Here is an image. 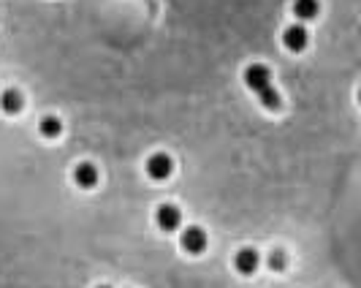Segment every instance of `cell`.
<instances>
[{
  "mask_svg": "<svg viewBox=\"0 0 361 288\" xmlns=\"http://www.w3.org/2000/svg\"><path fill=\"white\" fill-rule=\"evenodd\" d=\"M261 103L266 106V109H280V93L274 90V87H269V90H263L261 96Z\"/></svg>",
  "mask_w": 361,
  "mask_h": 288,
  "instance_id": "7c38bea8",
  "label": "cell"
},
{
  "mask_svg": "<svg viewBox=\"0 0 361 288\" xmlns=\"http://www.w3.org/2000/svg\"><path fill=\"white\" fill-rule=\"evenodd\" d=\"M38 133H41L44 139H58V136L63 133V120L55 117V115H44V117L38 120Z\"/></svg>",
  "mask_w": 361,
  "mask_h": 288,
  "instance_id": "30bf717a",
  "label": "cell"
},
{
  "mask_svg": "<svg viewBox=\"0 0 361 288\" xmlns=\"http://www.w3.org/2000/svg\"><path fill=\"white\" fill-rule=\"evenodd\" d=\"M179 223H182V215L174 204H161L155 210V226L161 231H174V228H179Z\"/></svg>",
  "mask_w": 361,
  "mask_h": 288,
  "instance_id": "8992f818",
  "label": "cell"
},
{
  "mask_svg": "<svg viewBox=\"0 0 361 288\" xmlns=\"http://www.w3.org/2000/svg\"><path fill=\"white\" fill-rule=\"evenodd\" d=\"M245 85H247V90H253L256 96H261L263 90H269V87H274L272 85V71L261 63H253L245 68Z\"/></svg>",
  "mask_w": 361,
  "mask_h": 288,
  "instance_id": "6da1fadb",
  "label": "cell"
},
{
  "mask_svg": "<svg viewBox=\"0 0 361 288\" xmlns=\"http://www.w3.org/2000/svg\"><path fill=\"white\" fill-rule=\"evenodd\" d=\"M307 41H310V35H307V28H304V25H288V28L283 31V46H285L288 52H304V49H307Z\"/></svg>",
  "mask_w": 361,
  "mask_h": 288,
  "instance_id": "277c9868",
  "label": "cell"
},
{
  "mask_svg": "<svg viewBox=\"0 0 361 288\" xmlns=\"http://www.w3.org/2000/svg\"><path fill=\"white\" fill-rule=\"evenodd\" d=\"M73 183L79 185V188H85V191H90V188H96V183H98V169L93 166V163H76V169H73Z\"/></svg>",
  "mask_w": 361,
  "mask_h": 288,
  "instance_id": "52a82bcc",
  "label": "cell"
},
{
  "mask_svg": "<svg viewBox=\"0 0 361 288\" xmlns=\"http://www.w3.org/2000/svg\"><path fill=\"white\" fill-rule=\"evenodd\" d=\"M321 14V3L318 0H294V17L301 22H310Z\"/></svg>",
  "mask_w": 361,
  "mask_h": 288,
  "instance_id": "9c48e42d",
  "label": "cell"
},
{
  "mask_svg": "<svg viewBox=\"0 0 361 288\" xmlns=\"http://www.w3.org/2000/svg\"><path fill=\"white\" fill-rule=\"evenodd\" d=\"M266 264H269V269H272V272H283V269H285V264H288V258H285L283 251H272Z\"/></svg>",
  "mask_w": 361,
  "mask_h": 288,
  "instance_id": "8fae6325",
  "label": "cell"
},
{
  "mask_svg": "<svg viewBox=\"0 0 361 288\" xmlns=\"http://www.w3.org/2000/svg\"><path fill=\"white\" fill-rule=\"evenodd\" d=\"M98 288H112V286H98Z\"/></svg>",
  "mask_w": 361,
  "mask_h": 288,
  "instance_id": "4fadbf2b",
  "label": "cell"
},
{
  "mask_svg": "<svg viewBox=\"0 0 361 288\" xmlns=\"http://www.w3.org/2000/svg\"><path fill=\"white\" fill-rule=\"evenodd\" d=\"M258 264H261V258H258V251H253V248H242L234 256V269L239 275H256Z\"/></svg>",
  "mask_w": 361,
  "mask_h": 288,
  "instance_id": "5b68a950",
  "label": "cell"
},
{
  "mask_svg": "<svg viewBox=\"0 0 361 288\" xmlns=\"http://www.w3.org/2000/svg\"><path fill=\"white\" fill-rule=\"evenodd\" d=\"M22 106H25V101H22V93H19V90L6 87V90L0 93V109H3L6 115H19Z\"/></svg>",
  "mask_w": 361,
  "mask_h": 288,
  "instance_id": "ba28073f",
  "label": "cell"
},
{
  "mask_svg": "<svg viewBox=\"0 0 361 288\" xmlns=\"http://www.w3.org/2000/svg\"><path fill=\"white\" fill-rule=\"evenodd\" d=\"M144 171H147V177L150 180H155V183H164L171 177V171H174V160L168 158L166 153H152L147 163H144Z\"/></svg>",
  "mask_w": 361,
  "mask_h": 288,
  "instance_id": "7a4b0ae2",
  "label": "cell"
},
{
  "mask_svg": "<svg viewBox=\"0 0 361 288\" xmlns=\"http://www.w3.org/2000/svg\"><path fill=\"white\" fill-rule=\"evenodd\" d=\"M179 245H182L188 253L198 256V253L206 248V231H204L201 226H188V228L182 231V237H179Z\"/></svg>",
  "mask_w": 361,
  "mask_h": 288,
  "instance_id": "3957f363",
  "label": "cell"
}]
</instances>
